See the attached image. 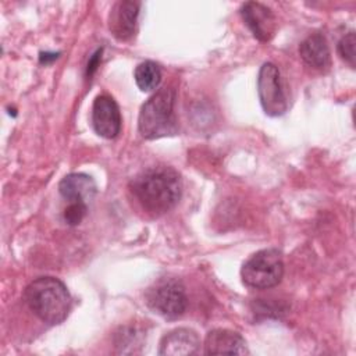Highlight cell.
I'll use <instances>...</instances> for the list:
<instances>
[{
  "label": "cell",
  "mask_w": 356,
  "mask_h": 356,
  "mask_svg": "<svg viewBox=\"0 0 356 356\" xmlns=\"http://www.w3.org/2000/svg\"><path fill=\"white\" fill-rule=\"evenodd\" d=\"M241 15L245 25L260 42H268L274 36L277 21L274 13L267 6L257 1H248L242 4Z\"/></svg>",
  "instance_id": "ba28073f"
},
{
  "label": "cell",
  "mask_w": 356,
  "mask_h": 356,
  "mask_svg": "<svg viewBox=\"0 0 356 356\" xmlns=\"http://www.w3.org/2000/svg\"><path fill=\"white\" fill-rule=\"evenodd\" d=\"M58 57V53H40V57H39V60H40V63H47L49 61V58L50 60H56Z\"/></svg>",
  "instance_id": "ac0fdd59"
},
{
  "label": "cell",
  "mask_w": 356,
  "mask_h": 356,
  "mask_svg": "<svg viewBox=\"0 0 356 356\" xmlns=\"http://www.w3.org/2000/svg\"><path fill=\"white\" fill-rule=\"evenodd\" d=\"M147 306L164 318L175 320L186 310L188 299L185 286L172 278L157 281L146 292Z\"/></svg>",
  "instance_id": "5b68a950"
},
{
  "label": "cell",
  "mask_w": 356,
  "mask_h": 356,
  "mask_svg": "<svg viewBox=\"0 0 356 356\" xmlns=\"http://www.w3.org/2000/svg\"><path fill=\"white\" fill-rule=\"evenodd\" d=\"M88 213V204L70 203L64 210V220L68 225H78Z\"/></svg>",
  "instance_id": "2e32d148"
},
{
  "label": "cell",
  "mask_w": 356,
  "mask_h": 356,
  "mask_svg": "<svg viewBox=\"0 0 356 356\" xmlns=\"http://www.w3.org/2000/svg\"><path fill=\"white\" fill-rule=\"evenodd\" d=\"M129 189L147 213L160 216L178 203L182 181L172 167L153 165L135 175L129 182Z\"/></svg>",
  "instance_id": "6da1fadb"
},
{
  "label": "cell",
  "mask_w": 356,
  "mask_h": 356,
  "mask_svg": "<svg viewBox=\"0 0 356 356\" xmlns=\"http://www.w3.org/2000/svg\"><path fill=\"white\" fill-rule=\"evenodd\" d=\"M339 57L346 61L352 68H355V58H356V36L355 32L350 31L349 33L343 35L337 46Z\"/></svg>",
  "instance_id": "9a60e30c"
},
{
  "label": "cell",
  "mask_w": 356,
  "mask_h": 356,
  "mask_svg": "<svg viewBox=\"0 0 356 356\" xmlns=\"http://www.w3.org/2000/svg\"><path fill=\"white\" fill-rule=\"evenodd\" d=\"M200 341L197 334L191 328H175L165 334L159 346V355L184 356L197 352Z\"/></svg>",
  "instance_id": "7c38bea8"
},
{
  "label": "cell",
  "mask_w": 356,
  "mask_h": 356,
  "mask_svg": "<svg viewBox=\"0 0 356 356\" xmlns=\"http://www.w3.org/2000/svg\"><path fill=\"white\" fill-rule=\"evenodd\" d=\"M100 58H102V49L97 50V51L90 57V60H89V63H88V68H86V75H88V76H92V75H93V72L96 71V68H97V65H99Z\"/></svg>",
  "instance_id": "e0dca14e"
},
{
  "label": "cell",
  "mask_w": 356,
  "mask_h": 356,
  "mask_svg": "<svg viewBox=\"0 0 356 356\" xmlns=\"http://www.w3.org/2000/svg\"><path fill=\"white\" fill-rule=\"evenodd\" d=\"M257 92L260 104L267 115H282L288 108L281 74L273 63H264L257 76Z\"/></svg>",
  "instance_id": "8992f818"
},
{
  "label": "cell",
  "mask_w": 356,
  "mask_h": 356,
  "mask_svg": "<svg viewBox=\"0 0 356 356\" xmlns=\"http://www.w3.org/2000/svg\"><path fill=\"white\" fill-rule=\"evenodd\" d=\"M24 300L35 316L50 325L63 323L72 306L67 286L54 277H39L29 282L24 291Z\"/></svg>",
  "instance_id": "7a4b0ae2"
},
{
  "label": "cell",
  "mask_w": 356,
  "mask_h": 356,
  "mask_svg": "<svg viewBox=\"0 0 356 356\" xmlns=\"http://www.w3.org/2000/svg\"><path fill=\"white\" fill-rule=\"evenodd\" d=\"M140 3L132 0H120L114 3L108 15V29L118 40L129 39L136 28Z\"/></svg>",
  "instance_id": "9c48e42d"
},
{
  "label": "cell",
  "mask_w": 356,
  "mask_h": 356,
  "mask_svg": "<svg viewBox=\"0 0 356 356\" xmlns=\"http://www.w3.org/2000/svg\"><path fill=\"white\" fill-rule=\"evenodd\" d=\"M174 104L175 90L170 86L159 89L142 104L138 128L145 139L171 136L178 132Z\"/></svg>",
  "instance_id": "3957f363"
},
{
  "label": "cell",
  "mask_w": 356,
  "mask_h": 356,
  "mask_svg": "<svg viewBox=\"0 0 356 356\" xmlns=\"http://www.w3.org/2000/svg\"><path fill=\"white\" fill-rule=\"evenodd\" d=\"M134 78L140 90L150 92L159 86L161 81V70L154 61L146 60L138 64L134 72Z\"/></svg>",
  "instance_id": "5bb4252c"
},
{
  "label": "cell",
  "mask_w": 356,
  "mask_h": 356,
  "mask_svg": "<svg viewBox=\"0 0 356 356\" xmlns=\"http://www.w3.org/2000/svg\"><path fill=\"white\" fill-rule=\"evenodd\" d=\"M302 60L312 68L323 71L331 64V53L327 39L323 33L316 32L309 35L299 46Z\"/></svg>",
  "instance_id": "4fadbf2b"
},
{
  "label": "cell",
  "mask_w": 356,
  "mask_h": 356,
  "mask_svg": "<svg viewBox=\"0 0 356 356\" xmlns=\"http://www.w3.org/2000/svg\"><path fill=\"white\" fill-rule=\"evenodd\" d=\"M58 192L70 203L88 204L96 196L97 186L92 177L82 172H72L60 181Z\"/></svg>",
  "instance_id": "8fae6325"
},
{
  "label": "cell",
  "mask_w": 356,
  "mask_h": 356,
  "mask_svg": "<svg viewBox=\"0 0 356 356\" xmlns=\"http://www.w3.org/2000/svg\"><path fill=\"white\" fill-rule=\"evenodd\" d=\"M206 355H248V346L243 337L231 330L217 328L210 331L204 339Z\"/></svg>",
  "instance_id": "30bf717a"
},
{
  "label": "cell",
  "mask_w": 356,
  "mask_h": 356,
  "mask_svg": "<svg viewBox=\"0 0 356 356\" xmlns=\"http://www.w3.org/2000/svg\"><path fill=\"white\" fill-rule=\"evenodd\" d=\"M282 275V253L274 248L256 252L243 263L241 270L243 284L253 289L273 288L281 282Z\"/></svg>",
  "instance_id": "277c9868"
},
{
  "label": "cell",
  "mask_w": 356,
  "mask_h": 356,
  "mask_svg": "<svg viewBox=\"0 0 356 356\" xmlns=\"http://www.w3.org/2000/svg\"><path fill=\"white\" fill-rule=\"evenodd\" d=\"M92 125L95 132L106 139H113L121 129V114L117 102L108 95H99L92 106Z\"/></svg>",
  "instance_id": "52a82bcc"
}]
</instances>
